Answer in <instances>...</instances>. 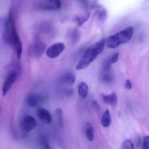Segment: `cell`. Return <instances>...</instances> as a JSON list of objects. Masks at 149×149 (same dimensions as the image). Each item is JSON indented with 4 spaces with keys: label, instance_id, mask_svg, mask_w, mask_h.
<instances>
[{
    "label": "cell",
    "instance_id": "6da1fadb",
    "mask_svg": "<svg viewBox=\"0 0 149 149\" xmlns=\"http://www.w3.org/2000/svg\"><path fill=\"white\" fill-rule=\"evenodd\" d=\"M105 45H106V40L103 39L87 48L77 63L76 69L82 70L88 67L96 59L97 55L103 52Z\"/></svg>",
    "mask_w": 149,
    "mask_h": 149
},
{
    "label": "cell",
    "instance_id": "7a4b0ae2",
    "mask_svg": "<svg viewBox=\"0 0 149 149\" xmlns=\"http://www.w3.org/2000/svg\"><path fill=\"white\" fill-rule=\"evenodd\" d=\"M133 35V28L130 26L124 30L117 32L115 34L109 36L106 39V46L110 49H113L119 45L128 42Z\"/></svg>",
    "mask_w": 149,
    "mask_h": 149
},
{
    "label": "cell",
    "instance_id": "3957f363",
    "mask_svg": "<svg viewBox=\"0 0 149 149\" xmlns=\"http://www.w3.org/2000/svg\"><path fill=\"white\" fill-rule=\"evenodd\" d=\"M17 34V33L16 31L14 20H13L12 15L10 14L7 17V20L5 21V26H4V33H3L4 41L5 42V43L12 45L13 39Z\"/></svg>",
    "mask_w": 149,
    "mask_h": 149
},
{
    "label": "cell",
    "instance_id": "277c9868",
    "mask_svg": "<svg viewBox=\"0 0 149 149\" xmlns=\"http://www.w3.org/2000/svg\"><path fill=\"white\" fill-rule=\"evenodd\" d=\"M65 48V44L63 42H57L51 45L48 49H47L46 54L47 56L49 58H56L62 53Z\"/></svg>",
    "mask_w": 149,
    "mask_h": 149
},
{
    "label": "cell",
    "instance_id": "5b68a950",
    "mask_svg": "<svg viewBox=\"0 0 149 149\" xmlns=\"http://www.w3.org/2000/svg\"><path fill=\"white\" fill-rule=\"evenodd\" d=\"M17 79V74L15 72H11L8 74L7 78L5 79L3 84L2 87V95L3 96H5L9 92V90L11 89L12 86L13 85Z\"/></svg>",
    "mask_w": 149,
    "mask_h": 149
},
{
    "label": "cell",
    "instance_id": "8992f818",
    "mask_svg": "<svg viewBox=\"0 0 149 149\" xmlns=\"http://www.w3.org/2000/svg\"><path fill=\"white\" fill-rule=\"evenodd\" d=\"M36 126V121L33 116H26L23 119L22 122V127L23 130L27 132H30L32 130L34 129Z\"/></svg>",
    "mask_w": 149,
    "mask_h": 149
},
{
    "label": "cell",
    "instance_id": "52a82bcc",
    "mask_svg": "<svg viewBox=\"0 0 149 149\" xmlns=\"http://www.w3.org/2000/svg\"><path fill=\"white\" fill-rule=\"evenodd\" d=\"M36 114L42 122L45 124H50L52 122V117L50 113L43 108H39L36 111Z\"/></svg>",
    "mask_w": 149,
    "mask_h": 149
},
{
    "label": "cell",
    "instance_id": "ba28073f",
    "mask_svg": "<svg viewBox=\"0 0 149 149\" xmlns=\"http://www.w3.org/2000/svg\"><path fill=\"white\" fill-rule=\"evenodd\" d=\"M13 45V48L15 49L16 56H17V58L18 59H20L21 58L22 52H23V47H22V42L18 34H17L15 36L14 39H13V45Z\"/></svg>",
    "mask_w": 149,
    "mask_h": 149
},
{
    "label": "cell",
    "instance_id": "9c48e42d",
    "mask_svg": "<svg viewBox=\"0 0 149 149\" xmlns=\"http://www.w3.org/2000/svg\"><path fill=\"white\" fill-rule=\"evenodd\" d=\"M102 99L105 103L109 105V106H114L117 104L118 98L117 95L115 93H112L109 95H103Z\"/></svg>",
    "mask_w": 149,
    "mask_h": 149
},
{
    "label": "cell",
    "instance_id": "30bf717a",
    "mask_svg": "<svg viewBox=\"0 0 149 149\" xmlns=\"http://www.w3.org/2000/svg\"><path fill=\"white\" fill-rule=\"evenodd\" d=\"M89 87L87 83L81 81L78 86V94L81 100H84L88 95Z\"/></svg>",
    "mask_w": 149,
    "mask_h": 149
},
{
    "label": "cell",
    "instance_id": "8fae6325",
    "mask_svg": "<svg viewBox=\"0 0 149 149\" xmlns=\"http://www.w3.org/2000/svg\"><path fill=\"white\" fill-rule=\"evenodd\" d=\"M61 81L64 84L72 85L75 82V76L71 72L65 73L61 78Z\"/></svg>",
    "mask_w": 149,
    "mask_h": 149
},
{
    "label": "cell",
    "instance_id": "7c38bea8",
    "mask_svg": "<svg viewBox=\"0 0 149 149\" xmlns=\"http://www.w3.org/2000/svg\"><path fill=\"white\" fill-rule=\"evenodd\" d=\"M90 14H91V11L90 10H87L82 16H77V17H75V22L77 23L79 26H81L85 22H87V20L90 18Z\"/></svg>",
    "mask_w": 149,
    "mask_h": 149
},
{
    "label": "cell",
    "instance_id": "4fadbf2b",
    "mask_svg": "<svg viewBox=\"0 0 149 149\" xmlns=\"http://www.w3.org/2000/svg\"><path fill=\"white\" fill-rule=\"evenodd\" d=\"M111 123V118L109 110H106L101 118V124L104 127H109Z\"/></svg>",
    "mask_w": 149,
    "mask_h": 149
},
{
    "label": "cell",
    "instance_id": "5bb4252c",
    "mask_svg": "<svg viewBox=\"0 0 149 149\" xmlns=\"http://www.w3.org/2000/svg\"><path fill=\"white\" fill-rule=\"evenodd\" d=\"M85 135L88 141L90 142L94 141L95 139V130L93 127L90 124H87L85 129Z\"/></svg>",
    "mask_w": 149,
    "mask_h": 149
},
{
    "label": "cell",
    "instance_id": "9a60e30c",
    "mask_svg": "<svg viewBox=\"0 0 149 149\" xmlns=\"http://www.w3.org/2000/svg\"><path fill=\"white\" fill-rule=\"evenodd\" d=\"M96 10H97V16H98L99 20L101 22H103V23L106 22V18H107V12H106V9L100 7V6H97Z\"/></svg>",
    "mask_w": 149,
    "mask_h": 149
},
{
    "label": "cell",
    "instance_id": "2e32d148",
    "mask_svg": "<svg viewBox=\"0 0 149 149\" xmlns=\"http://www.w3.org/2000/svg\"><path fill=\"white\" fill-rule=\"evenodd\" d=\"M27 104L31 107H34L38 103V97L34 94H30L26 99Z\"/></svg>",
    "mask_w": 149,
    "mask_h": 149
},
{
    "label": "cell",
    "instance_id": "e0dca14e",
    "mask_svg": "<svg viewBox=\"0 0 149 149\" xmlns=\"http://www.w3.org/2000/svg\"><path fill=\"white\" fill-rule=\"evenodd\" d=\"M49 3V6L50 8L52 9H57L59 10L61 7V0H48Z\"/></svg>",
    "mask_w": 149,
    "mask_h": 149
},
{
    "label": "cell",
    "instance_id": "ac0fdd59",
    "mask_svg": "<svg viewBox=\"0 0 149 149\" xmlns=\"http://www.w3.org/2000/svg\"><path fill=\"white\" fill-rule=\"evenodd\" d=\"M34 49L36 52H38L39 54H42L43 52L44 49H45V45L44 44H42V42H36L35 44V46H34Z\"/></svg>",
    "mask_w": 149,
    "mask_h": 149
},
{
    "label": "cell",
    "instance_id": "d6986e66",
    "mask_svg": "<svg viewBox=\"0 0 149 149\" xmlns=\"http://www.w3.org/2000/svg\"><path fill=\"white\" fill-rule=\"evenodd\" d=\"M55 116H56L57 120L58 121V123L61 126H62L63 124V113L61 109H57L55 111Z\"/></svg>",
    "mask_w": 149,
    "mask_h": 149
},
{
    "label": "cell",
    "instance_id": "ffe728a7",
    "mask_svg": "<svg viewBox=\"0 0 149 149\" xmlns=\"http://www.w3.org/2000/svg\"><path fill=\"white\" fill-rule=\"evenodd\" d=\"M134 148H135V146L131 140H126L122 145V148L124 149H133Z\"/></svg>",
    "mask_w": 149,
    "mask_h": 149
},
{
    "label": "cell",
    "instance_id": "44dd1931",
    "mask_svg": "<svg viewBox=\"0 0 149 149\" xmlns=\"http://www.w3.org/2000/svg\"><path fill=\"white\" fill-rule=\"evenodd\" d=\"M119 52H115V53H113V55H111V57L109 58V61L110 62L111 64L116 63L118 61V60H119Z\"/></svg>",
    "mask_w": 149,
    "mask_h": 149
},
{
    "label": "cell",
    "instance_id": "7402d4cb",
    "mask_svg": "<svg viewBox=\"0 0 149 149\" xmlns=\"http://www.w3.org/2000/svg\"><path fill=\"white\" fill-rule=\"evenodd\" d=\"M143 148L144 149H149V136L147 135L144 138L143 142Z\"/></svg>",
    "mask_w": 149,
    "mask_h": 149
},
{
    "label": "cell",
    "instance_id": "603a6c76",
    "mask_svg": "<svg viewBox=\"0 0 149 149\" xmlns=\"http://www.w3.org/2000/svg\"><path fill=\"white\" fill-rule=\"evenodd\" d=\"M125 88L127 89V90H130L132 89V82H131V81L130 79H127L126 81H125Z\"/></svg>",
    "mask_w": 149,
    "mask_h": 149
},
{
    "label": "cell",
    "instance_id": "cb8c5ba5",
    "mask_svg": "<svg viewBox=\"0 0 149 149\" xmlns=\"http://www.w3.org/2000/svg\"><path fill=\"white\" fill-rule=\"evenodd\" d=\"M80 1H81V3H82V4L84 6H85V5H87V0H80Z\"/></svg>",
    "mask_w": 149,
    "mask_h": 149
}]
</instances>
